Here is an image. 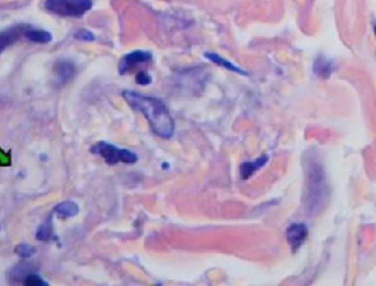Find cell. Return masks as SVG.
<instances>
[{
    "mask_svg": "<svg viewBox=\"0 0 376 286\" xmlns=\"http://www.w3.org/2000/svg\"><path fill=\"white\" fill-rule=\"evenodd\" d=\"M29 270H30L29 264L18 265V267L14 268V270H11V272H10V278L13 279V280H17L21 277V275L25 278L29 274V272H28Z\"/></svg>",
    "mask_w": 376,
    "mask_h": 286,
    "instance_id": "15",
    "label": "cell"
},
{
    "mask_svg": "<svg viewBox=\"0 0 376 286\" xmlns=\"http://www.w3.org/2000/svg\"><path fill=\"white\" fill-rule=\"evenodd\" d=\"M136 83H138L139 85H142V86H146V85H150L152 83V77L149 75V73L147 72H144L142 71L140 72V73L136 75Z\"/></svg>",
    "mask_w": 376,
    "mask_h": 286,
    "instance_id": "18",
    "label": "cell"
},
{
    "mask_svg": "<svg viewBox=\"0 0 376 286\" xmlns=\"http://www.w3.org/2000/svg\"><path fill=\"white\" fill-rule=\"evenodd\" d=\"M268 162V155L264 154L258 159L251 162H243L240 166V174L242 180H249L254 173L260 170Z\"/></svg>",
    "mask_w": 376,
    "mask_h": 286,
    "instance_id": "8",
    "label": "cell"
},
{
    "mask_svg": "<svg viewBox=\"0 0 376 286\" xmlns=\"http://www.w3.org/2000/svg\"><path fill=\"white\" fill-rule=\"evenodd\" d=\"M374 32H375V34H376V25H375V28H374Z\"/></svg>",
    "mask_w": 376,
    "mask_h": 286,
    "instance_id": "19",
    "label": "cell"
},
{
    "mask_svg": "<svg viewBox=\"0 0 376 286\" xmlns=\"http://www.w3.org/2000/svg\"><path fill=\"white\" fill-rule=\"evenodd\" d=\"M24 285L27 286H48L49 284L45 281L39 277L38 274H28L24 278Z\"/></svg>",
    "mask_w": 376,
    "mask_h": 286,
    "instance_id": "14",
    "label": "cell"
},
{
    "mask_svg": "<svg viewBox=\"0 0 376 286\" xmlns=\"http://www.w3.org/2000/svg\"><path fill=\"white\" fill-rule=\"evenodd\" d=\"M14 252H16L19 257H21L23 259H29L34 255L35 249L31 246H29V244L21 243V244H18V246L16 247Z\"/></svg>",
    "mask_w": 376,
    "mask_h": 286,
    "instance_id": "13",
    "label": "cell"
},
{
    "mask_svg": "<svg viewBox=\"0 0 376 286\" xmlns=\"http://www.w3.org/2000/svg\"><path fill=\"white\" fill-rule=\"evenodd\" d=\"M30 27L29 25H14V27H10L0 31V55L10 45L14 44L18 41L23 38L25 35V32Z\"/></svg>",
    "mask_w": 376,
    "mask_h": 286,
    "instance_id": "5",
    "label": "cell"
},
{
    "mask_svg": "<svg viewBox=\"0 0 376 286\" xmlns=\"http://www.w3.org/2000/svg\"><path fill=\"white\" fill-rule=\"evenodd\" d=\"M55 213L62 218H72L75 217L76 214H78L79 207L75 202L66 201L59 204V205L55 207Z\"/></svg>",
    "mask_w": 376,
    "mask_h": 286,
    "instance_id": "10",
    "label": "cell"
},
{
    "mask_svg": "<svg viewBox=\"0 0 376 286\" xmlns=\"http://www.w3.org/2000/svg\"><path fill=\"white\" fill-rule=\"evenodd\" d=\"M90 152L93 154L100 155L109 165H115L121 162L125 163V164H133L138 161V155L135 153L126 149H118L111 143L104 141L97 142L91 146Z\"/></svg>",
    "mask_w": 376,
    "mask_h": 286,
    "instance_id": "3",
    "label": "cell"
},
{
    "mask_svg": "<svg viewBox=\"0 0 376 286\" xmlns=\"http://www.w3.org/2000/svg\"><path fill=\"white\" fill-rule=\"evenodd\" d=\"M53 234V228H52V219L49 218L47 221L43 222L41 226L39 227L37 233H35V238L39 241H48L52 238Z\"/></svg>",
    "mask_w": 376,
    "mask_h": 286,
    "instance_id": "12",
    "label": "cell"
},
{
    "mask_svg": "<svg viewBox=\"0 0 376 286\" xmlns=\"http://www.w3.org/2000/svg\"><path fill=\"white\" fill-rule=\"evenodd\" d=\"M75 38L79 41H85V42H91L95 41V35L93 32H90L89 30L82 29L75 33Z\"/></svg>",
    "mask_w": 376,
    "mask_h": 286,
    "instance_id": "16",
    "label": "cell"
},
{
    "mask_svg": "<svg viewBox=\"0 0 376 286\" xmlns=\"http://www.w3.org/2000/svg\"><path fill=\"white\" fill-rule=\"evenodd\" d=\"M123 96L131 108L140 111L145 117L152 131L156 136L163 139H171L174 136V120L161 99L141 95L132 90H125Z\"/></svg>",
    "mask_w": 376,
    "mask_h": 286,
    "instance_id": "1",
    "label": "cell"
},
{
    "mask_svg": "<svg viewBox=\"0 0 376 286\" xmlns=\"http://www.w3.org/2000/svg\"><path fill=\"white\" fill-rule=\"evenodd\" d=\"M205 58L208 59L210 61V62L215 63L217 65L221 66V68L226 69L228 71H231V72H235V73L237 74H240V75H245V76H248L249 73L248 72H246L245 70H242L240 68H238V66H236L235 64H233L232 62H230V61H228L226 59L221 58V56L219 54L217 53H213V52H207L205 53Z\"/></svg>",
    "mask_w": 376,
    "mask_h": 286,
    "instance_id": "9",
    "label": "cell"
},
{
    "mask_svg": "<svg viewBox=\"0 0 376 286\" xmlns=\"http://www.w3.org/2000/svg\"><path fill=\"white\" fill-rule=\"evenodd\" d=\"M54 73L61 84H65L72 79L75 73L76 68L73 62L70 61H60L54 65Z\"/></svg>",
    "mask_w": 376,
    "mask_h": 286,
    "instance_id": "7",
    "label": "cell"
},
{
    "mask_svg": "<svg viewBox=\"0 0 376 286\" xmlns=\"http://www.w3.org/2000/svg\"><path fill=\"white\" fill-rule=\"evenodd\" d=\"M287 241L292 250L295 252L296 250L302 247L308 236V229L305 223H293L288 227L287 232Z\"/></svg>",
    "mask_w": 376,
    "mask_h": 286,
    "instance_id": "6",
    "label": "cell"
},
{
    "mask_svg": "<svg viewBox=\"0 0 376 286\" xmlns=\"http://www.w3.org/2000/svg\"><path fill=\"white\" fill-rule=\"evenodd\" d=\"M93 7L91 0H45L44 8L49 12L66 18H80Z\"/></svg>",
    "mask_w": 376,
    "mask_h": 286,
    "instance_id": "2",
    "label": "cell"
},
{
    "mask_svg": "<svg viewBox=\"0 0 376 286\" xmlns=\"http://www.w3.org/2000/svg\"><path fill=\"white\" fill-rule=\"evenodd\" d=\"M11 152H4L1 147H0V166H11Z\"/></svg>",
    "mask_w": 376,
    "mask_h": 286,
    "instance_id": "17",
    "label": "cell"
},
{
    "mask_svg": "<svg viewBox=\"0 0 376 286\" xmlns=\"http://www.w3.org/2000/svg\"><path fill=\"white\" fill-rule=\"evenodd\" d=\"M152 58H153L152 53L147 52V51H133V52L125 55L124 59L121 60L119 64V73L121 75L128 74L138 65L150 62Z\"/></svg>",
    "mask_w": 376,
    "mask_h": 286,
    "instance_id": "4",
    "label": "cell"
},
{
    "mask_svg": "<svg viewBox=\"0 0 376 286\" xmlns=\"http://www.w3.org/2000/svg\"><path fill=\"white\" fill-rule=\"evenodd\" d=\"M24 38L34 43H49L52 41V34L45 30L29 28L25 32Z\"/></svg>",
    "mask_w": 376,
    "mask_h": 286,
    "instance_id": "11",
    "label": "cell"
}]
</instances>
